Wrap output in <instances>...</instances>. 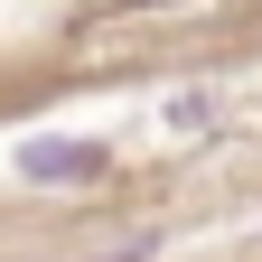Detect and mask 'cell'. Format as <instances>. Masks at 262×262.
<instances>
[{
  "label": "cell",
  "instance_id": "2",
  "mask_svg": "<svg viewBox=\"0 0 262 262\" xmlns=\"http://www.w3.org/2000/svg\"><path fill=\"white\" fill-rule=\"evenodd\" d=\"M103 262H141V244H122V253H103Z\"/></svg>",
  "mask_w": 262,
  "mask_h": 262
},
{
  "label": "cell",
  "instance_id": "1",
  "mask_svg": "<svg viewBox=\"0 0 262 262\" xmlns=\"http://www.w3.org/2000/svg\"><path fill=\"white\" fill-rule=\"evenodd\" d=\"M94 169H103L94 141H28L19 150V178L28 187H66V178H94Z\"/></svg>",
  "mask_w": 262,
  "mask_h": 262
}]
</instances>
